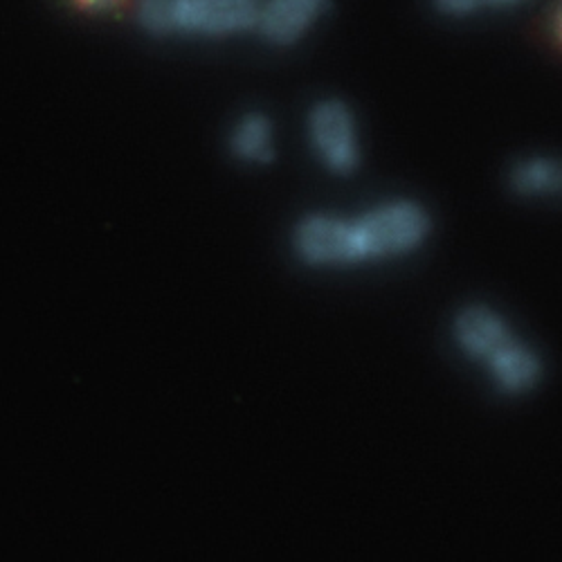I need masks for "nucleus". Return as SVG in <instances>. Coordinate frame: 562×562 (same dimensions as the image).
Masks as SVG:
<instances>
[{
  "mask_svg": "<svg viewBox=\"0 0 562 562\" xmlns=\"http://www.w3.org/2000/svg\"><path fill=\"white\" fill-rule=\"evenodd\" d=\"M430 214L407 199L385 201L347 218L349 266L412 255L430 237Z\"/></svg>",
  "mask_w": 562,
  "mask_h": 562,
  "instance_id": "obj_1",
  "label": "nucleus"
},
{
  "mask_svg": "<svg viewBox=\"0 0 562 562\" xmlns=\"http://www.w3.org/2000/svg\"><path fill=\"white\" fill-rule=\"evenodd\" d=\"M261 0H137V21L154 34L232 36L257 30Z\"/></svg>",
  "mask_w": 562,
  "mask_h": 562,
  "instance_id": "obj_2",
  "label": "nucleus"
},
{
  "mask_svg": "<svg viewBox=\"0 0 562 562\" xmlns=\"http://www.w3.org/2000/svg\"><path fill=\"white\" fill-rule=\"evenodd\" d=\"M308 139L317 160L336 176L360 167V137L351 109L340 100H324L308 113Z\"/></svg>",
  "mask_w": 562,
  "mask_h": 562,
  "instance_id": "obj_3",
  "label": "nucleus"
},
{
  "mask_svg": "<svg viewBox=\"0 0 562 562\" xmlns=\"http://www.w3.org/2000/svg\"><path fill=\"white\" fill-rule=\"evenodd\" d=\"M293 250L306 266H349L347 216L326 212L304 216L293 229Z\"/></svg>",
  "mask_w": 562,
  "mask_h": 562,
  "instance_id": "obj_4",
  "label": "nucleus"
},
{
  "mask_svg": "<svg viewBox=\"0 0 562 562\" xmlns=\"http://www.w3.org/2000/svg\"><path fill=\"white\" fill-rule=\"evenodd\" d=\"M452 334L459 351L480 364H484L495 351L515 338L508 322L484 304L461 308L454 317Z\"/></svg>",
  "mask_w": 562,
  "mask_h": 562,
  "instance_id": "obj_5",
  "label": "nucleus"
},
{
  "mask_svg": "<svg viewBox=\"0 0 562 562\" xmlns=\"http://www.w3.org/2000/svg\"><path fill=\"white\" fill-rule=\"evenodd\" d=\"M329 0H261L257 32L274 45H293L304 38Z\"/></svg>",
  "mask_w": 562,
  "mask_h": 562,
  "instance_id": "obj_6",
  "label": "nucleus"
},
{
  "mask_svg": "<svg viewBox=\"0 0 562 562\" xmlns=\"http://www.w3.org/2000/svg\"><path fill=\"white\" fill-rule=\"evenodd\" d=\"M482 367L486 369L493 385L502 394L510 396L531 392L542 376L540 356L518 338L508 340Z\"/></svg>",
  "mask_w": 562,
  "mask_h": 562,
  "instance_id": "obj_7",
  "label": "nucleus"
},
{
  "mask_svg": "<svg viewBox=\"0 0 562 562\" xmlns=\"http://www.w3.org/2000/svg\"><path fill=\"white\" fill-rule=\"evenodd\" d=\"M510 187L527 199H562V158H522L510 169Z\"/></svg>",
  "mask_w": 562,
  "mask_h": 562,
  "instance_id": "obj_8",
  "label": "nucleus"
},
{
  "mask_svg": "<svg viewBox=\"0 0 562 562\" xmlns=\"http://www.w3.org/2000/svg\"><path fill=\"white\" fill-rule=\"evenodd\" d=\"M229 151L248 165H268L274 158V126L263 113H246L229 133Z\"/></svg>",
  "mask_w": 562,
  "mask_h": 562,
  "instance_id": "obj_9",
  "label": "nucleus"
},
{
  "mask_svg": "<svg viewBox=\"0 0 562 562\" xmlns=\"http://www.w3.org/2000/svg\"><path fill=\"white\" fill-rule=\"evenodd\" d=\"M432 3L446 16H471L484 8V0H432Z\"/></svg>",
  "mask_w": 562,
  "mask_h": 562,
  "instance_id": "obj_10",
  "label": "nucleus"
},
{
  "mask_svg": "<svg viewBox=\"0 0 562 562\" xmlns=\"http://www.w3.org/2000/svg\"><path fill=\"white\" fill-rule=\"evenodd\" d=\"M77 3L90 12H109L120 8L124 0H77Z\"/></svg>",
  "mask_w": 562,
  "mask_h": 562,
  "instance_id": "obj_11",
  "label": "nucleus"
},
{
  "mask_svg": "<svg viewBox=\"0 0 562 562\" xmlns=\"http://www.w3.org/2000/svg\"><path fill=\"white\" fill-rule=\"evenodd\" d=\"M529 3V0H484V8H495V10H510V8H520Z\"/></svg>",
  "mask_w": 562,
  "mask_h": 562,
  "instance_id": "obj_12",
  "label": "nucleus"
},
{
  "mask_svg": "<svg viewBox=\"0 0 562 562\" xmlns=\"http://www.w3.org/2000/svg\"><path fill=\"white\" fill-rule=\"evenodd\" d=\"M558 34L562 36V10H560V14H558Z\"/></svg>",
  "mask_w": 562,
  "mask_h": 562,
  "instance_id": "obj_13",
  "label": "nucleus"
}]
</instances>
